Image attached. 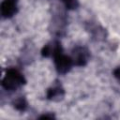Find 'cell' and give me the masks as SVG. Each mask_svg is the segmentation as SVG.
<instances>
[{"instance_id": "obj_1", "label": "cell", "mask_w": 120, "mask_h": 120, "mask_svg": "<svg viewBox=\"0 0 120 120\" xmlns=\"http://www.w3.org/2000/svg\"><path fill=\"white\" fill-rule=\"evenodd\" d=\"M52 56L54 59L55 68H56L57 72L60 74H65V73L68 72L70 70L72 65L74 64L72 57L68 56L63 53V50H62L61 44L59 42H54Z\"/></svg>"}, {"instance_id": "obj_2", "label": "cell", "mask_w": 120, "mask_h": 120, "mask_svg": "<svg viewBox=\"0 0 120 120\" xmlns=\"http://www.w3.org/2000/svg\"><path fill=\"white\" fill-rule=\"evenodd\" d=\"M24 83H25L24 77L19 70L15 68H8L7 70L5 77L2 80L3 87L9 91L16 90Z\"/></svg>"}, {"instance_id": "obj_3", "label": "cell", "mask_w": 120, "mask_h": 120, "mask_svg": "<svg viewBox=\"0 0 120 120\" xmlns=\"http://www.w3.org/2000/svg\"><path fill=\"white\" fill-rule=\"evenodd\" d=\"M72 54L73 63L76 66H84L88 61L89 52L84 47H76L72 51Z\"/></svg>"}, {"instance_id": "obj_4", "label": "cell", "mask_w": 120, "mask_h": 120, "mask_svg": "<svg viewBox=\"0 0 120 120\" xmlns=\"http://www.w3.org/2000/svg\"><path fill=\"white\" fill-rule=\"evenodd\" d=\"M18 10V0H4L1 4V14L4 18H10Z\"/></svg>"}, {"instance_id": "obj_5", "label": "cell", "mask_w": 120, "mask_h": 120, "mask_svg": "<svg viewBox=\"0 0 120 120\" xmlns=\"http://www.w3.org/2000/svg\"><path fill=\"white\" fill-rule=\"evenodd\" d=\"M64 89L59 83H55L47 91V98L53 100V101H59L64 97Z\"/></svg>"}, {"instance_id": "obj_6", "label": "cell", "mask_w": 120, "mask_h": 120, "mask_svg": "<svg viewBox=\"0 0 120 120\" xmlns=\"http://www.w3.org/2000/svg\"><path fill=\"white\" fill-rule=\"evenodd\" d=\"M13 106H14L15 109H17L18 111L23 112V111H25L26 108H27V102H26V100H25L24 98L21 97V98H17L16 100H14Z\"/></svg>"}, {"instance_id": "obj_7", "label": "cell", "mask_w": 120, "mask_h": 120, "mask_svg": "<svg viewBox=\"0 0 120 120\" xmlns=\"http://www.w3.org/2000/svg\"><path fill=\"white\" fill-rule=\"evenodd\" d=\"M68 9H75L79 6L78 0H61Z\"/></svg>"}, {"instance_id": "obj_8", "label": "cell", "mask_w": 120, "mask_h": 120, "mask_svg": "<svg viewBox=\"0 0 120 120\" xmlns=\"http://www.w3.org/2000/svg\"><path fill=\"white\" fill-rule=\"evenodd\" d=\"M113 74H114V76L120 81V67L119 68H117L114 71H113Z\"/></svg>"}, {"instance_id": "obj_9", "label": "cell", "mask_w": 120, "mask_h": 120, "mask_svg": "<svg viewBox=\"0 0 120 120\" xmlns=\"http://www.w3.org/2000/svg\"><path fill=\"white\" fill-rule=\"evenodd\" d=\"M40 118H53V115H42Z\"/></svg>"}]
</instances>
